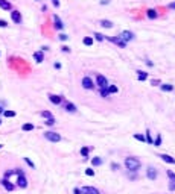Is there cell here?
Listing matches in <instances>:
<instances>
[{
	"mask_svg": "<svg viewBox=\"0 0 175 194\" xmlns=\"http://www.w3.org/2000/svg\"><path fill=\"white\" fill-rule=\"evenodd\" d=\"M82 194H99V189L94 188V187H84L81 189Z\"/></svg>",
	"mask_w": 175,
	"mask_h": 194,
	"instance_id": "cell-9",
	"label": "cell"
},
{
	"mask_svg": "<svg viewBox=\"0 0 175 194\" xmlns=\"http://www.w3.org/2000/svg\"><path fill=\"white\" fill-rule=\"evenodd\" d=\"M67 38H69V37H67V35H64V33H61V35H59V39H61V41H65Z\"/></svg>",
	"mask_w": 175,
	"mask_h": 194,
	"instance_id": "cell-39",
	"label": "cell"
},
{
	"mask_svg": "<svg viewBox=\"0 0 175 194\" xmlns=\"http://www.w3.org/2000/svg\"><path fill=\"white\" fill-rule=\"evenodd\" d=\"M84 44H85V46H91V44H93V38L85 37V38H84Z\"/></svg>",
	"mask_w": 175,
	"mask_h": 194,
	"instance_id": "cell-26",
	"label": "cell"
},
{
	"mask_svg": "<svg viewBox=\"0 0 175 194\" xmlns=\"http://www.w3.org/2000/svg\"><path fill=\"white\" fill-rule=\"evenodd\" d=\"M119 90H117V87L116 85H110L108 87V92H110V94H114V92H117Z\"/></svg>",
	"mask_w": 175,
	"mask_h": 194,
	"instance_id": "cell-25",
	"label": "cell"
},
{
	"mask_svg": "<svg viewBox=\"0 0 175 194\" xmlns=\"http://www.w3.org/2000/svg\"><path fill=\"white\" fill-rule=\"evenodd\" d=\"M133 38H134V35L131 33L129 30H123V32L120 33V39H122V41H125V43L126 41H131Z\"/></svg>",
	"mask_w": 175,
	"mask_h": 194,
	"instance_id": "cell-8",
	"label": "cell"
},
{
	"mask_svg": "<svg viewBox=\"0 0 175 194\" xmlns=\"http://www.w3.org/2000/svg\"><path fill=\"white\" fill-rule=\"evenodd\" d=\"M3 115L11 118V117H15V111H3Z\"/></svg>",
	"mask_w": 175,
	"mask_h": 194,
	"instance_id": "cell-24",
	"label": "cell"
},
{
	"mask_svg": "<svg viewBox=\"0 0 175 194\" xmlns=\"http://www.w3.org/2000/svg\"><path fill=\"white\" fill-rule=\"evenodd\" d=\"M82 87H84L85 90H93L94 83H93V81H91L90 77H84V79H82Z\"/></svg>",
	"mask_w": 175,
	"mask_h": 194,
	"instance_id": "cell-6",
	"label": "cell"
},
{
	"mask_svg": "<svg viewBox=\"0 0 175 194\" xmlns=\"http://www.w3.org/2000/svg\"><path fill=\"white\" fill-rule=\"evenodd\" d=\"M152 144H155L157 147H158V146L161 144V135H157V138H155V141H154Z\"/></svg>",
	"mask_w": 175,
	"mask_h": 194,
	"instance_id": "cell-33",
	"label": "cell"
},
{
	"mask_svg": "<svg viewBox=\"0 0 175 194\" xmlns=\"http://www.w3.org/2000/svg\"><path fill=\"white\" fill-rule=\"evenodd\" d=\"M100 26L110 29V28H113V23H111V21H108V20H102V21H100Z\"/></svg>",
	"mask_w": 175,
	"mask_h": 194,
	"instance_id": "cell-19",
	"label": "cell"
},
{
	"mask_svg": "<svg viewBox=\"0 0 175 194\" xmlns=\"http://www.w3.org/2000/svg\"><path fill=\"white\" fill-rule=\"evenodd\" d=\"M161 90H163V91H172L174 87L169 85V83H163V85H161Z\"/></svg>",
	"mask_w": 175,
	"mask_h": 194,
	"instance_id": "cell-23",
	"label": "cell"
},
{
	"mask_svg": "<svg viewBox=\"0 0 175 194\" xmlns=\"http://www.w3.org/2000/svg\"><path fill=\"white\" fill-rule=\"evenodd\" d=\"M61 48H63V52H70V48H69L67 46H63V47H61Z\"/></svg>",
	"mask_w": 175,
	"mask_h": 194,
	"instance_id": "cell-41",
	"label": "cell"
},
{
	"mask_svg": "<svg viewBox=\"0 0 175 194\" xmlns=\"http://www.w3.org/2000/svg\"><path fill=\"white\" fill-rule=\"evenodd\" d=\"M96 82H98V85L100 87V88H107V79H105L102 74H98V77H96Z\"/></svg>",
	"mask_w": 175,
	"mask_h": 194,
	"instance_id": "cell-10",
	"label": "cell"
},
{
	"mask_svg": "<svg viewBox=\"0 0 175 194\" xmlns=\"http://www.w3.org/2000/svg\"><path fill=\"white\" fill-rule=\"evenodd\" d=\"M34 59L37 61V62H43V59H44V56H43L41 52H35L34 53Z\"/></svg>",
	"mask_w": 175,
	"mask_h": 194,
	"instance_id": "cell-18",
	"label": "cell"
},
{
	"mask_svg": "<svg viewBox=\"0 0 175 194\" xmlns=\"http://www.w3.org/2000/svg\"><path fill=\"white\" fill-rule=\"evenodd\" d=\"M24 162H26V164H28V165L30 167V168H35V164H34V162L29 159V158H24Z\"/></svg>",
	"mask_w": 175,
	"mask_h": 194,
	"instance_id": "cell-32",
	"label": "cell"
},
{
	"mask_svg": "<svg viewBox=\"0 0 175 194\" xmlns=\"http://www.w3.org/2000/svg\"><path fill=\"white\" fill-rule=\"evenodd\" d=\"M15 173L18 174V178H17V185H18L20 188H28V179H26L24 173L21 170H15Z\"/></svg>",
	"mask_w": 175,
	"mask_h": 194,
	"instance_id": "cell-2",
	"label": "cell"
},
{
	"mask_svg": "<svg viewBox=\"0 0 175 194\" xmlns=\"http://www.w3.org/2000/svg\"><path fill=\"white\" fill-rule=\"evenodd\" d=\"M91 164H93V165H100V164H102V159H100V158H93Z\"/></svg>",
	"mask_w": 175,
	"mask_h": 194,
	"instance_id": "cell-28",
	"label": "cell"
},
{
	"mask_svg": "<svg viewBox=\"0 0 175 194\" xmlns=\"http://www.w3.org/2000/svg\"><path fill=\"white\" fill-rule=\"evenodd\" d=\"M134 138H135V140H139V141H142V143H143V141H146V140H145V136L140 135V134H135V135H134Z\"/></svg>",
	"mask_w": 175,
	"mask_h": 194,
	"instance_id": "cell-34",
	"label": "cell"
},
{
	"mask_svg": "<svg viewBox=\"0 0 175 194\" xmlns=\"http://www.w3.org/2000/svg\"><path fill=\"white\" fill-rule=\"evenodd\" d=\"M21 129L26 130V132H28V130H32V129H34V125H30V123H24V125L21 126Z\"/></svg>",
	"mask_w": 175,
	"mask_h": 194,
	"instance_id": "cell-20",
	"label": "cell"
},
{
	"mask_svg": "<svg viewBox=\"0 0 175 194\" xmlns=\"http://www.w3.org/2000/svg\"><path fill=\"white\" fill-rule=\"evenodd\" d=\"M2 185L5 187L6 191H14L15 189V185L9 182V179H2Z\"/></svg>",
	"mask_w": 175,
	"mask_h": 194,
	"instance_id": "cell-7",
	"label": "cell"
},
{
	"mask_svg": "<svg viewBox=\"0 0 175 194\" xmlns=\"http://www.w3.org/2000/svg\"><path fill=\"white\" fill-rule=\"evenodd\" d=\"M146 176H148V179H151V180H155L157 179V170L154 168V167H148V170H146Z\"/></svg>",
	"mask_w": 175,
	"mask_h": 194,
	"instance_id": "cell-5",
	"label": "cell"
},
{
	"mask_svg": "<svg viewBox=\"0 0 175 194\" xmlns=\"http://www.w3.org/2000/svg\"><path fill=\"white\" fill-rule=\"evenodd\" d=\"M111 168H113V170H119V165H117V164H114V162H113V164H111Z\"/></svg>",
	"mask_w": 175,
	"mask_h": 194,
	"instance_id": "cell-40",
	"label": "cell"
},
{
	"mask_svg": "<svg viewBox=\"0 0 175 194\" xmlns=\"http://www.w3.org/2000/svg\"><path fill=\"white\" fill-rule=\"evenodd\" d=\"M37 2H38V0H37Z\"/></svg>",
	"mask_w": 175,
	"mask_h": 194,
	"instance_id": "cell-50",
	"label": "cell"
},
{
	"mask_svg": "<svg viewBox=\"0 0 175 194\" xmlns=\"http://www.w3.org/2000/svg\"><path fill=\"white\" fill-rule=\"evenodd\" d=\"M169 8H170V9H175V2H172V3H170V5H169Z\"/></svg>",
	"mask_w": 175,
	"mask_h": 194,
	"instance_id": "cell-43",
	"label": "cell"
},
{
	"mask_svg": "<svg viewBox=\"0 0 175 194\" xmlns=\"http://www.w3.org/2000/svg\"><path fill=\"white\" fill-rule=\"evenodd\" d=\"M108 39H110V41H113L114 44H117V46H119V47H122V48H123V47L126 46V43H125V41H122V39H120V37H117V38H108Z\"/></svg>",
	"mask_w": 175,
	"mask_h": 194,
	"instance_id": "cell-13",
	"label": "cell"
},
{
	"mask_svg": "<svg viewBox=\"0 0 175 194\" xmlns=\"http://www.w3.org/2000/svg\"><path fill=\"white\" fill-rule=\"evenodd\" d=\"M2 112H3V108H2V106H0V114H2Z\"/></svg>",
	"mask_w": 175,
	"mask_h": 194,
	"instance_id": "cell-47",
	"label": "cell"
},
{
	"mask_svg": "<svg viewBox=\"0 0 175 194\" xmlns=\"http://www.w3.org/2000/svg\"><path fill=\"white\" fill-rule=\"evenodd\" d=\"M0 149H2V144H0Z\"/></svg>",
	"mask_w": 175,
	"mask_h": 194,
	"instance_id": "cell-49",
	"label": "cell"
},
{
	"mask_svg": "<svg viewBox=\"0 0 175 194\" xmlns=\"http://www.w3.org/2000/svg\"><path fill=\"white\" fill-rule=\"evenodd\" d=\"M0 8L5 11H9L11 9V3L8 2V0H0Z\"/></svg>",
	"mask_w": 175,
	"mask_h": 194,
	"instance_id": "cell-16",
	"label": "cell"
},
{
	"mask_svg": "<svg viewBox=\"0 0 175 194\" xmlns=\"http://www.w3.org/2000/svg\"><path fill=\"white\" fill-rule=\"evenodd\" d=\"M145 140H146V143H149V144H152L154 141H152V138H151V134H149V130H146V136H145Z\"/></svg>",
	"mask_w": 175,
	"mask_h": 194,
	"instance_id": "cell-29",
	"label": "cell"
},
{
	"mask_svg": "<svg viewBox=\"0 0 175 194\" xmlns=\"http://www.w3.org/2000/svg\"><path fill=\"white\" fill-rule=\"evenodd\" d=\"M110 92H108V88H100V96L102 97H107Z\"/></svg>",
	"mask_w": 175,
	"mask_h": 194,
	"instance_id": "cell-30",
	"label": "cell"
},
{
	"mask_svg": "<svg viewBox=\"0 0 175 194\" xmlns=\"http://www.w3.org/2000/svg\"><path fill=\"white\" fill-rule=\"evenodd\" d=\"M52 2H53V5H55L56 8H58V6H59V2H58V0H52Z\"/></svg>",
	"mask_w": 175,
	"mask_h": 194,
	"instance_id": "cell-42",
	"label": "cell"
},
{
	"mask_svg": "<svg viewBox=\"0 0 175 194\" xmlns=\"http://www.w3.org/2000/svg\"><path fill=\"white\" fill-rule=\"evenodd\" d=\"M44 138L52 141V143H58V141H61V135L56 134V132L49 130V132H44Z\"/></svg>",
	"mask_w": 175,
	"mask_h": 194,
	"instance_id": "cell-3",
	"label": "cell"
},
{
	"mask_svg": "<svg viewBox=\"0 0 175 194\" xmlns=\"http://www.w3.org/2000/svg\"><path fill=\"white\" fill-rule=\"evenodd\" d=\"M41 117L47 118V120H49V118H53V117H52V114H50L49 111H43V112H41Z\"/></svg>",
	"mask_w": 175,
	"mask_h": 194,
	"instance_id": "cell-27",
	"label": "cell"
},
{
	"mask_svg": "<svg viewBox=\"0 0 175 194\" xmlns=\"http://www.w3.org/2000/svg\"><path fill=\"white\" fill-rule=\"evenodd\" d=\"M160 158H161V159H163L164 162H168V164H175V159H174L172 156H169V155H164V153H161Z\"/></svg>",
	"mask_w": 175,
	"mask_h": 194,
	"instance_id": "cell-15",
	"label": "cell"
},
{
	"mask_svg": "<svg viewBox=\"0 0 175 194\" xmlns=\"http://www.w3.org/2000/svg\"><path fill=\"white\" fill-rule=\"evenodd\" d=\"M46 125L47 126H53L55 125V118H49V120H46Z\"/></svg>",
	"mask_w": 175,
	"mask_h": 194,
	"instance_id": "cell-35",
	"label": "cell"
},
{
	"mask_svg": "<svg viewBox=\"0 0 175 194\" xmlns=\"http://www.w3.org/2000/svg\"><path fill=\"white\" fill-rule=\"evenodd\" d=\"M125 167H126L129 171H137L139 167H140V161L137 159V158L128 156V158L125 159Z\"/></svg>",
	"mask_w": 175,
	"mask_h": 194,
	"instance_id": "cell-1",
	"label": "cell"
},
{
	"mask_svg": "<svg viewBox=\"0 0 175 194\" xmlns=\"http://www.w3.org/2000/svg\"><path fill=\"white\" fill-rule=\"evenodd\" d=\"M81 155L84 158H87V155H88V147H82L81 149Z\"/></svg>",
	"mask_w": 175,
	"mask_h": 194,
	"instance_id": "cell-31",
	"label": "cell"
},
{
	"mask_svg": "<svg viewBox=\"0 0 175 194\" xmlns=\"http://www.w3.org/2000/svg\"><path fill=\"white\" fill-rule=\"evenodd\" d=\"M168 176H169V189L170 191H175V173L174 171H170V170H168Z\"/></svg>",
	"mask_w": 175,
	"mask_h": 194,
	"instance_id": "cell-4",
	"label": "cell"
},
{
	"mask_svg": "<svg viewBox=\"0 0 175 194\" xmlns=\"http://www.w3.org/2000/svg\"><path fill=\"white\" fill-rule=\"evenodd\" d=\"M137 74H139V81H146L148 73H145V71H137Z\"/></svg>",
	"mask_w": 175,
	"mask_h": 194,
	"instance_id": "cell-21",
	"label": "cell"
},
{
	"mask_svg": "<svg viewBox=\"0 0 175 194\" xmlns=\"http://www.w3.org/2000/svg\"><path fill=\"white\" fill-rule=\"evenodd\" d=\"M148 17H149V18H157V11L155 9H148Z\"/></svg>",
	"mask_w": 175,
	"mask_h": 194,
	"instance_id": "cell-22",
	"label": "cell"
},
{
	"mask_svg": "<svg viewBox=\"0 0 175 194\" xmlns=\"http://www.w3.org/2000/svg\"><path fill=\"white\" fill-rule=\"evenodd\" d=\"M49 100H50L53 105H59L61 102H63V99H61L59 96H55V94H50V96H49Z\"/></svg>",
	"mask_w": 175,
	"mask_h": 194,
	"instance_id": "cell-12",
	"label": "cell"
},
{
	"mask_svg": "<svg viewBox=\"0 0 175 194\" xmlns=\"http://www.w3.org/2000/svg\"><path fill=\"white\" fill-rule=\"evenodd\" d=\"M55 68H61V64L59 62H55Z\"/></svg>",
	"mask_w": 175,
	"mask_h": 194,
	"instance_id": "cell-45",
	"label": "cell"
},
{
	"mask_svg": "<svg viewBox=\"0 0 175 194\" xmlns=\"http://www.w3.org/2000/svg\"><path fill=\"white\" fill-rule=\"evenodd\" d=\"M6 26H8V23L5 20H0V28H6Z\"/></svg>",
	"mask_w": 175,
	"mask_h": 194,
	"instance_id": "cell-38",
	"label": "cell"
},
{
	"mask_svg": "<svg viewBox=\"0 0 175 194\" xmlns=\"http://www.w3.org/2000/svg\"><path fill=\"white\" fill-rule=\"evenodd\" d=\"M53 21H55V28L58 29V30H61L64 28V24H63V21L59 20V17L58 15H53Z\"/></svg>",
	"mask_w": 175,
	"mask_h": 194,
	"instance_id": "cell-14",
	"label": "cell"
},
{
	"mask_svg": "<svg viewBox=\"0 0 175 194\" xmlns=\"http://www.w3.org/2000/svg\"><path fill=\"white\" fill-rule=\"evenodd\" d=\"M65 111H67V112H76V106L73 103L67 102V103H65Z\"/></svg>",
	"mask_w": 175,
	"mask_h": 194,
	"instance_id": "cell-17",
	"label": "cell"
},
{
	"mask_svg": "<svg viewBox=\"0 0 175 194\" xmlns=\"http://www.w3.org/2000/svg\"><path fill=\"white\" fill-rule=\"evenodd\" d=\"M85 174H87V176H94L93 168H87V170H85Z\"/></svg>",
	"mask_w": 175,
	"mask_h": 194,
	"instance_id": "cell-36",
	"label": "cell"
},
{
	"mask_svg": "<svg viewBox=\"0 0 175 194\" xmlns=\"http://www.w3.org/2000/svg\"><path fill=\"white\" fill-rule=\"evenodd\" d=\"M73 194H81V191L78 188H75V191H73Z\"/></svg>",
	"mask_w": 175,
	"mask_h": 194,
	"instance_id": "cell-46",
	"label": "cell"
},
{
	"mask_svg": "<svg viewBox=\"0 0 175 194\" xmlns=\"http://www.w3.org/2000/svg\"><path fill=\"white\" fill-rule=\"evenodd\" d=\"M94 38L98 41H104V35H100V33H94Z\"/></svg>",
	"mask_w": 175,
	"mask_h": 194,
	"instance_id": "cell-37",
	"label": "cell"
},
{
	"mask_svg": "<svg viewBox=\"0 0 175 194\" xmlns=\"http://www.w3.org/2000/svg\"><path fill=\"white\" fill-rule=\"evenodd\" d=\"M158 83H160V81H157V79H155V81H152V85H158Z\"/></svg>",
	"mask_w": 175,
	"mask_h": 194,
	"instance_id": "cell-44",
	"label": "cell"
},
{
	"mask_svg": "<svg viewBox=\"0 0 175 194\" xmlns=\"http://www.w3.org/2000/svg\"><path fill=\"white\" fill-rule=\"evenodd\" d=\"M11 18H12V21H14V23H21V14L18 11H12L11 12Z\"/></svg>",
	"mask_w": 175,
	"mask_h": 194,
	"instance_id": "cell-11",
	"label": "cell"
},
{
	"mask_svg": "<svg viewBox=\"0 0 175 194\" xmlns=\"http://www.w3.org/2000/svg\"><path fill=\"white\" fill-rule=\"evenodd\" d=\"M0 125H2V118H0Z\"/></svg>",
	"mask_w": 175,
	"mask_h": 194,
	"instance_id": "cell-48",
	"label": "cell"
}]
</instances>
